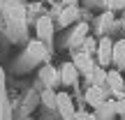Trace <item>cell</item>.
Here are the masks:
<instances>
[{
	"mask_svg": "<svg viewBox=\"0 0 125 120\" xmlns=\"http://www.w3.org/2000/svg\"><path fill=\"white\" fill-rule=\"evenodd\" d=\"M56 99H58V109L62 111V116H65V118L74 116V109H72V99L67 97V95H56Z\"/></svg>",
	"mask_w": 125,
	"mask_h": 120,
	"instance_id": "3957f363",
	"label": "cell"
},
{
	"mask_svg": "<svg viewBox=\"0 0 125 120\" xmlns=\"http://www.w3.org/2000/svg\"><path fill=\"white\" fill-rule=\"evenodd\" d=\"M93 49H95V42H93V39H86V53L93 51Z\"/></svg>",
	"mask_w": 125,
	"mask_h": 120,
	"instance_id": "4fadbf2b",
	"label": "cell"
},
{
	"mask_svg": "<svg viewBox=\"0 0 125 120\" xmlns=\"http://www.w3.org/2000/svg\"><path fill=\"white\" fill-rule=\"evenodd\" d=\"M37 35H40L42 39H51V35H53V26H51L49 18H40V23H37Z\"/></svg>",
	"mask_w": 125,
	"mask_h": 120,
	"instance_id": "277c9868",
	"label": "cell"
},
{
	"mask_svg": "<svg viewBox=\"0 0 125 120\" xmlns=\"http://www.w3.org/2000/svg\"><path fill=\"white\" fill-rule=\"evenodd\" d=\"M86 99H88L93 106H102V104H104V99H102V90H100V88H90L88 95H86Z\"/></svg>",
	"mask_w": 125,
	"mask_h": 120,
	"instance_id": "8992f818",
	"label": "cell"
},
{
	"mask_svg": "<svg viewBox=\"0 0 125 120\" xmlns=\"http://www.w3.org/2000/svg\"><path fill=\"white\" fill-rule=\"evenodd\" d=\"M116 111L118 113H125V97H121V102L116 104Z\"/></svg>",
	"mask_w": 125,
	"mask_h": 120,
	"instance_id": "7c38bea8",
	"label": "cell"
},
{
	"mask_svg": "<svg viewBox=\"0 0 125 120\" xmlns=\"http://www.w3.org/2000/svg\"><path fill=\"white\" fill-rule=\"evenodd\" d=\"M76 76H79V67H76L74 62H65L62 69H60V81L67 83V85H72L76 81Z\"/></svg>",
	"mask_w": 125,
	"mask_h": 120,
	"instance_id": "7a4b0ae2",
	"label": "cell"
},
{
	"mask_svg": "<svg viewBox=\"0 0 125 120\" xmlns=\"http://www.w3.org/2000/svg\"><path fill=\"white\" fill-rule=\"evenodd\" d=\"M123 58H125V42H118V44L114 46V60L123 62Z\"/></svg>",
	"mask_w": 125,
	"mask_h": 120,
	"instance_id": "ba28073f",
	"label": "cell"
},
{
	"mask_svg": "<svg viewBox=\"0 0 125 120\" xmlns=\"http://www.w3.org/2000/svg\"><path fill=\"white\" fill-rule=\"evenodd\" d=\"M109 83H111V88L116 90V92H121L123 90V79L118 72H109Z\"/></svg>",
	"mask_w": 125,
	"mask_h": 120,
	"instance_id": "52a82bcc",
	"label": "cell"
},
{
	"mask_svg": "<svg viewBox=\"0 0 125 120\" xmlns=\"http://www.w3.org/2000/svg\"><path fill=\"white\" fill-rule=\"evenodd\" d=\"M62 2H65V5H74L76 0H62Z\"/></svg>",
	"mask_w": 125,
	"mask_h": 120,
	"instance_id": "9a60e30c",
	"label": "cell"
},
{
	"mask_svg": "<svg viewBox=\"0 0 125 120\" xmlns=\"http://www.w3.org/2000/svg\"><path fill=\"white\" fill-rule=\"evenodd\" d=\"M74 116H76V120H93L88 113H74Z\"/></svg>",
	"mask_w": 125,
	"mask_h": 120,
	"instance_id": "5bb4252c",
	"label": "cell"
},
{
	"mask_svg": "<svg viewBox=\"0 0 125 120\" xmlns=\"http://www.w3.org/2000/svg\"><path fill=\"white\" fill-rule=\"evenodd\" d=\"M109 7H111V9H123L125 7V0H109Z\"/></svg>",
	"mask_w": 125,
	"mask_h": 120,
	"instance_id": "8fae6325",
	"label": "cell"
},
{
	"mask_svg": "<svg viewBox=\"0 0 125 120\" xmlns=\"http://www.w3.org/2000/svg\"><path fill=\"white\" fill-rule=\"evenodd\" d=\"M74 65L79 67L81 72H86V74H90V72H93V62H90L88 53H79V55L74 58Z\"/></svg>",
	"mask_w": 125,
	"mask_h": 120,
	"instance_id": "5b68a950",
	"label": "cell"
},
{
	"mask_svg": "<svg viewBox=\"0 0 125 120\" xmlns=\"http://www.w3.org/2000/svg\"><path fill=\"white\" fill-rule=\"evenodd\" d=\"M97 53H100V62H102V65H109V62L114 60V44H111V39L104 37V39L100 42V46H97Z\"/></svg>",
	"mask_w": 125,
	"mask_h": 120,
	"instance_id": "6da1fadb",
	"label": "cell"
},
{
	"mask_svg": "<svg viewBox=\"0 0 125 120\" xmlns=\"http://www.w3.org/2000/svg\"><path fill=\"white\" fill-rule=\"evenodd\" d=\"M74 16H76V9H74V5H70V9H65V12H62V23H70Z\"/></svg>",
	"mask_w": 125,
	"mask_h": 120,
	"instance_id": "9c48e42d",
	"label": "cell"
},
{
	"mask_svg": "<svg viewBox=\"0 0 125 120\" xmlns=\"http://www.w3.org/2000/svg\"><path fill=\"white\" fill-rule=\"evenodd\" d=\"M42 79L49 81V83H53V81H56V72L51 69V67H49V69H42Z\"/></svg>",
	"mask_w": 125,
	"mask_h": 120,
	"instance_id": "30bf717a",
	"label": "cell"
}]
</instances>
